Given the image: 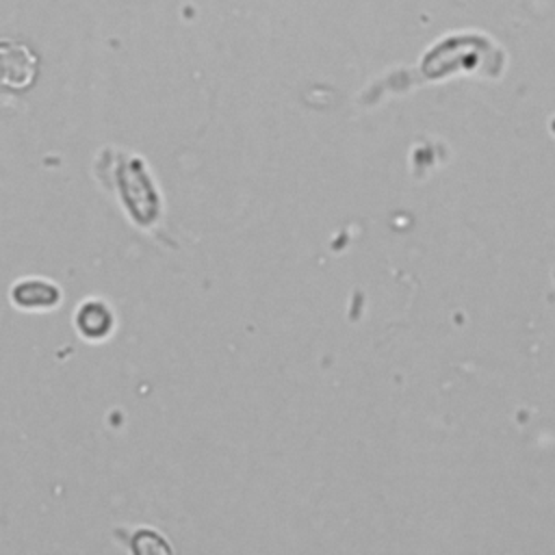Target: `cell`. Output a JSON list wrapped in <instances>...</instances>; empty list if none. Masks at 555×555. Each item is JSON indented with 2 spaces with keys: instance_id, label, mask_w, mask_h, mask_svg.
<instances>
[{
  "instance_id": "6da1fadb",
  "label": "cell",
  "mask_w": 555,
  "mask_h": 555,
  "mask_svg": "<svg viewBox=\"0 0 555 555\" xmlns=\"http://www.w3.org/2000/svg\"><path fill=\"white\" fill-rule=\"evenodd\" d=\"M37 72V56L17 41H0V85L24 89L33 82Z\"/></svg>"
}]
</instances>
